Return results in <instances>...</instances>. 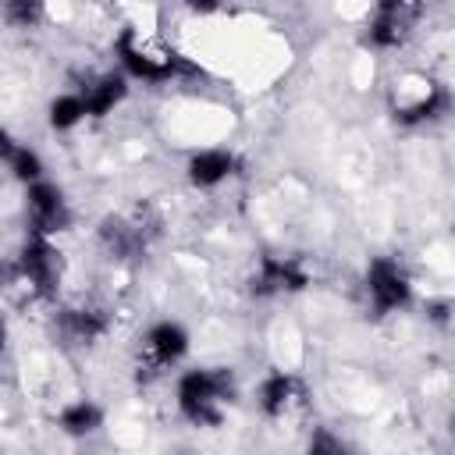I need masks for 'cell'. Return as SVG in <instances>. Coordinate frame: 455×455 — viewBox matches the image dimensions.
I'll list each match as a JSON object with an SVG mask.
<instances>
[{
  "instance_id": "obj_8",
  "label": "cell",
  "mask_w": 455,
  "mask_h": 455,
  "mask_svg": "<svg viewBox=\"0 0 455 455\" xmlns=\"http://www.w3.org/2000/svg\"><path fill=\"white\" fill-rule=\"evenodd\" d=\"M309 284V274L295 259L263 256L259 270L252 277V295H277V291H302Z\"/></svg>"
},
{
  "instance_id": "obj_16",
  "label": "cell",
  "mask_w": 455,
  "mask_h": 455,
  "mask_svg": "<svg viewBox=\"0 0 455 455\" xmlns=\"http://www.w3.org/2000/svg\"><path fill=\"white\" fill-rule=\"evenodd\" d=\"M4 160H7L11 174H14L18 181H25V185L39 181V174H43V164H39V156H36L28 146H14V142H7V146H4Z\"/></svg>"
},
{
  "instance_id": "obj_9",
  "label": "cell",
  "mask_w": 455,
  "mask_h": 455,
  "mask_svg": "<svg viewBox=\"0 0 455 455\" xmlns=\"http://www.w3.org/2000/svg\"><path fill=\"white\" fill-rule=\"evenodd\" d=\"M448 107H451L448 89L427 82V85L416 92V100H402V103L395 107V117H398L402 124H423V121H434V117L448 114Z\"/></svg>"
},
{
  "instance_id": "obj_18",
  "label": "cell",
  "mask_w": 455,
  "mask_h": 455,
  "mask_svg": "<svg viewBox=\"0 0 455 455\" xmlns=\"http://www.w3.org/2000/svg\"><path fill=\"white\" fill-rule=\"evenodd\" d=\"M32 7H36V0H11V11L21 14L25 21H28V14H32Z\"/></svg>"
},
{
  "instance_id": "obj_5",
  "label": "cell",
  "mask_w": 455,
  "mask_h": 455,
  "mask_svg": "<svg viewBox=\"0 0 455 455\" xmlns=\"http://www.w3.org/2000/svg\"><path fill=\"white\" fill-rule=\"evenodd\" d=\"M366 291H370V302H373L377 313H391V309H398V306L409 302L412 284H409L405 270L398 267V259L377 256L366 267Z\"/></svg>"
},
{
  "instance_id": "obj_14",
  "label": "cell",
  "mask_w": 455,
  "mask_h": 455,
  "mask_svg": "<svg viewBox=\"0 0 455 455\" xmlns=\"http://www.w3.org/2000/svg\"><path fill=\"white\" fill-rule=\"evenodd\" d=\"M100 423H103V412L89 398H78V402L64 405V412H60V430H68V434H92Z\"/></svg>"
},
{
  "instance_id": "obj_13",
  "label": "cell",
  "mask_w": 455,
  "mask_h": 455,
  "mask_svg": "<svg viewBox=\"0 0 455 455\" xmlns=\"http://www.w3.org/2000/svg\"><path fill=\"white\" fill-rule=\"evenodd\" d=\"M60 331L71 341H96L107 331V316L100 309H64Z\"/></svg>"
},
{
  "instance_id": "obj_10",
  "label": "cell",
  "mask_w": 455,
  "mask_h": 455,
  "mask_svg": "<svg viewBox=\"0 0 455 455\" xmlns=\"http://www.w3.org/2000/svg\"><path fill=\"white\" fill-rule=\"evenodd\" d=\"M235 174V156L228 149H203L188 160V181L196 188H213Z\"/></svg>"
},
{
  "instance_id": "obj_4",
  "label": "cell",
  "mask_w": 455,
  "mask_h": 455,
  "mask_svg": "<svg viewBox=\"0 0 455 455\" xmlns=\"http://www.w3.org/2000/svg\"><path fill=\"white\" fill-rule=\"evenodd\" d=\"M185 352H188V334H185L181 323H174V320L153 323V327L142 334V345H139V370L160 373V370H167L171 363H178Z\"/></svg>"
},
{
  "instance_id": "obj_3",
  "label": "cell",
  "mask_w": 455,
  "mask_h": 455,
  "mask_svg": "<svg viewBox=\"0 0 455 455\" xmlns=\"http://www.w3.org/2000/svg\"><path fill=\"white\" fill-rule=\"evenodd\" d=\"M416 14H419L416 0H377V11H373L370 28H366L370 46L395 50L398 43H405V36L416 25Z\"/></svg>"
},
{
  "instance_id": "obj_17",
  "label": "cell",
  "mask_w": 455,
  "mask_h": 455,
  "mask_svg": "<svg viewBox=\"0 0 455 455\" xmlns=\"http://www.w3.org/2000/svg\"><path fill=\"white\" fill-rule=\"evenodd\" d=\"M185 7H188L192 14H213V11L220 7V0H185Z\"/></svg>"
},
{
  "instance_id": "obj_12",
  "label": "cell",
  "mask_w": 455,
  "mask_h": 455,
  "mask_svg": "<svg viewBox=\"0 0 455 455\" xmlns=\"http://www.w3.org/2000/svg\"><path fill=\"white\" fill-rule=\"evenodd\" d=\"M124 92H128L124 75H103V78H96L82 96H85L89 114H92V117H103V114H110V110L124 100Z\"/></svg>"
},
{
  "instance_id": "obj_15",
  "label": "cell",
  "mask_w": 455,
  "mask_h": 455,
  "mask_svg": "<svg viewBox=\"0 0 455 455\" xmlns=\"http://www.w3.org/2000/svg\"><path fill=\"white\" fill-rule=\"evenodd\" d=\"M85 114H89L85 96H82V92H64V96H57V100L50 103V128L68 132V128H75Z\"/></svg>"
},
{
  "instance_id": "obj_11",
  "label": "cell",
  "mask_w": 455,
  "mask_h": 455,
  "mask_svg": "<svg viewBox=\"0 0 455 455\" xmlns=\"http://www.w3.org/2000/svg\"><path fill=\"white\" fill-rule=\"evenodd\" d=\"M299 398V380L291 373H270L259 384V405L267 416H284Z\"/></svg>"
},
{
  "instance_id": "obj_2",
  "label": "cell",
  "mask_w": 455,
  "mask_h": 455,
  "mask_svg": "<svg viewBox=\"0 0 455 455\" xmlns=\"http://www.w3.org/2000/svg\"><path fill=\"white\" fill-rule=\"evenodd\" d=\"M117 57H121L124 71L135 75V78H142V82H167V78H174V75L196 71L181 53L149 46V43L139 39L132 28H124V32L117 36Z\"/></svg>"
},
{
  "instance_id": "obj_6",
  "label": "cell",
  "mask_w": 455,
  "mask_h": 455,
  "mask_svg": "<svg viewBox=\"0 0 455 455\" xmlns=\"http://www.w3.org/2000/svg\"><path fill=\"white\" fill-rule=\"evenodd\" d=\"M21 274L36 291H53L60 281V252L50 245L46 235L28 231L21 245Z\"/></svg>"
},
{
  "instance_id": "obj_7",
  "label": "cell",
  "mask_w": 455,
  "mask_h": 455,
  "mask_svg": "<svg viewBox=\"0 0 455 455\" xmlns=\"http://www.w3.org/2000/svg\"><path fill=\"white\" fill-rule=\"evenodd\" d=\"M28 217H32V231L39 235H53L68 228V206L57 185L50 181H32L28 185Z\"/></svg>"
},
{
  "instance_id": "obj_1",
  "label": "cell",
  "mask_w": 455,
  "mask_h": 455,
  "mask_svg": "<svg viewBox=\"0 0 455 455\" xmlns=\"http://www.w3.org/2000/svg\"><path fill=\"white\" fill-rule=\"evenodd\" d=\"M235 377L224 366H199L181 373L178 380V409L196 427H213L220 419V405L231 402Z\"/></svg>"
}]
</instances>
